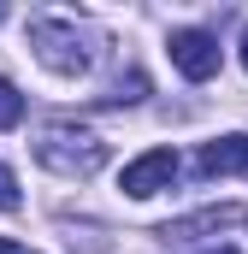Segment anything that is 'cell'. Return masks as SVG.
<instances>
[{
  "mask_svg": "<svg viewBox=\"0 0 248 254\" xmlns=\"http://www.w3.org/2000/svg\"><path fill=\"white\" fill-rule=\"evenodd\" d=\"M36 160L54 172V178H95L107 166V142L83 125H48L36 136Z\"/></svg>",
  "mask_w": 248,
  "mask_h": 254,
  "instance_id": "obj_1",
  "label": "cell"
},
{
  "mask_svg": "<svg viewBox=\"0 0 248 254\" xmlns=\"http://www.w3.org/2000/svg\"><path fill=\"white\" fill-rule=\"evenodd\" d=\"M30 48H36V60L48 65V71H60V77H83L95 65L89 36L77 24H65V18H36L30 24Z\"/></svg>",
  "mask_w": 248,
  "mask_h": 254,
  "instance_id": "obj_2",
  "label": "cell"
},
{
  "mask_svg": "<svg viewBox=\"0 0 248 254\" xmlns=\"http://www.w3.org/2000/svg\"><path fill=\"white\" fill-rule=\"evenodd\" d=\"M166 48H172V65L184 71L189 83L219 77V60H225V54H219V36H213V30H172Z\"/></svg>",
  "mask_w": 248,
  "mask_h": 254,
  "instance_id": "obj_3",
  "label": "cell"
},
{
  "mask_svg": "<svg viewBox=\"0 0 248 254\" xmlns=\"http://www.w3.org/2000/svg\"><path fill=\"white\" fill-rule=\"evenodd\" d=\"M172 178H178V154H172V148H148V154H136V160L124 166L119 190L130 195V201H148V195L172 190Z\"/></svg>",
  "mask_w": 248,
  "mask_h": 254,
  "instance_id": "obj_4",
  "label": "cell"
},
{
  "mask_svg": "<svg viewBox=\"0 0 248 254\" xmlns=\"http://www.w3.org/2000/svg\"><path fill=\"white\" fill-rule=\"evenodd\" d=\"M195 172H201V178H237V172H248V136H219V142H207L201 160H195Z\"/></svg>",
  "mask_w": 248,
  "mask_h": 254,
  "instance_id": "obj_5",
  "label": "cell"
},
{
  "mask_svg": "<svg viewBox=\"0 0 248 254\" xmlns=\"http://www.w3.org/2000/svg\"><path fill=\"white\" fill-rule=\"evenodd\" d=\"M18 119H24V95H18V83L0 77V130H12Z\"/></svg>",
  "mask_w": 248,
  "mask_h": 254,
  "instance_id": "obj_6",
  "label": "cell"
},
{
  "mask_svg": "<svg viewBox=\"0 0 248 254\" xmlns=\"http://www.w3.org/2000/svg\"><path fill=\"white\" fill-rule=\"evenodd\" d=\"M18 201H24V195H18V178L0 166V213H18Z\"/></svg>",
  "mask_w": 248,
  "mask_h": 254,
  "instance_id": "obj_7",
  "label": "cell"
},
{
  "mask_svg": "<svg viewBox=\"0 0 248 254\" xmlns=\"http://www.w3.org/2000/svg\"><path fill=\"white\" fill-rule=\"evenodd\" d=\"M0 254H24V249H18V243H6V237H0Z\"/></svg>",
  "mask_w": 248,
  "mask_h": 254,
  "instance_id": "obj_8",
  "label": "cell"
},
{
  "mask_svg": "<svg viewBox=\"0 0 248 254\" xmlns=\"http://www.w3.org/2000/svg\"><path fill=\"white\" fill-rule=\"evenodd\" d=\"M207 254H237V249H231V243H225V249H207Z\"/></svg>",
  "mask_w": 248,
  "mask_h": 254,
  "instance_id": "obj_9",
  "label": "cell"
},
{
  "mask_svg": "<svg viewBox=\"0 0 248 254\" xmlns=\"http://www.w3.org/2000/svg\"><path fill=\"white\" fill-rule=\"evenodd\" d=\"M243 65H248V30H243Z\"/></svg>",
  "mask_w": 248,
  "mask_h": 254,
  "instance_id": "obj_10",
  "label": "cell"
}]
</instances>
